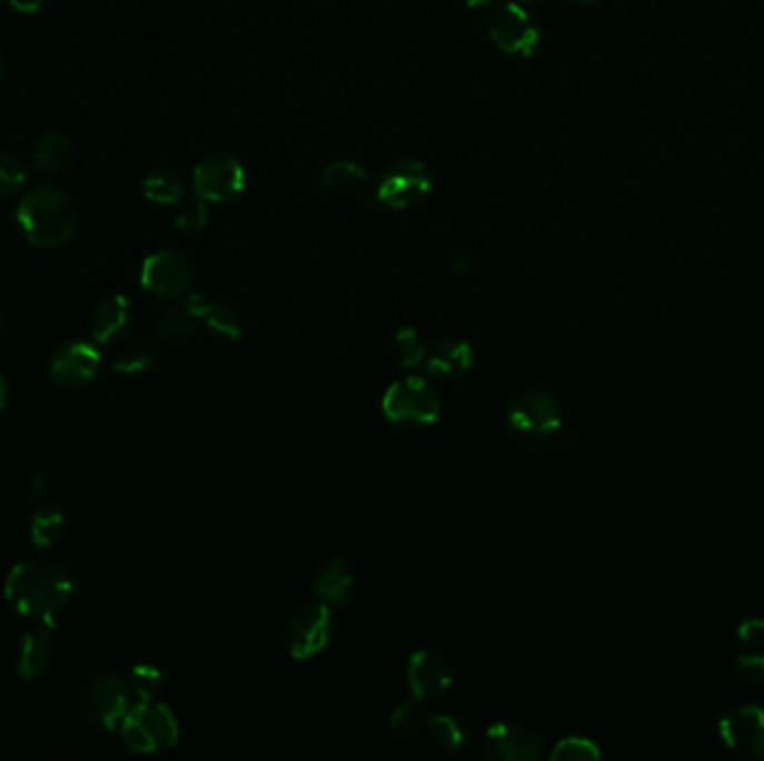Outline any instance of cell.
<instances>
[{"instance_id": "277c9868", "label": "cell", "mask_w": 764, "mask_h": 761, "mask_svg": "<svg viewBox=\"0 0 764 761\" xmlns=\"http://www.w3.org/2000/svg\"><path fill=\"white\" fill-rule=\"evenodd\" d=\"M334 632V608L325 601L309 603L300 608L296 614L289 617L282 641L287 645V652L296 661H307L316 654H320Z\"/></svg>"}, {"instance_id": "8fae6325", "label": "cell", "mask_w": 764, "mask_h": 761, "mask_svg": "<svg viewBox=\"0 0 764 761\" xmlns=\"http://www.w3.org/2000/svg\"><path fill=\"white\" fill-rule=\"evenodd\" d=\"M542 752L539 734L515 723H492L480 741V754L492 761H535Z\"/></svg>"}, {"instance_id": "7402d4cb", "label": "cell", "mask_w": 764, "mask_h": 761, "mask_svg": "<svg viewBox=\"0 0 764 761\" xmlns=\"http://www.w3.org/2000/svg\"><path fill=\"white\" fill-rule=\"evenodd\" d=\"M72 157V143L70 139L59 132V130H50L41 137V141L37 143V150H34V163L39 170L52 174V172H59L68 166Z\"/></svg>"}, {"instance_id": "ba28073f", "label": "cell", "mask_w": 764, "mask_h": 761, "mask_svg": "<svg viewBox=\"0 0 764 761\" xmlns=\"http://www.w3.org/2000/svg\"><path fill=\"white\" fill-rule=\"evenodd\" d=\"M195 282V269L179 250H159L141 267V287L157 298L183 296Z\"/></svg>"}, {"instance_id": "d4e9b609", "label": "cell", "mask_w": 764, "mask_h": 761, "mask_svg": "<svg viewBox=\"0 0 764 761\" xmlns=\"http://www.w3.org/2000/svg\"><path fill=\"white\" fill-rule=\"evenodd\" d=\"M320 181L331 192L349 194L367 183V172L356 161H334L323 170Z\"/></svg>"}, {"instance_id": "7a4b0ae2", "label": "cell", "mask_w": 764, "mask_h": 761, "mask_svg": "<svg viewBox=\"0 0 764 761\" xmlns=\"http://www.w3.org/2000/svg\"><path fill=\"white\" fill-rule=\"evenodd\" d=\"M23 234L39 248H57L72 239L79 226L77 206L57 188H34L28 192L17 210Z\"/></svg>"}, {"instance_id": "7c38bea8", "label": "cell", "mask_w": 764, "mask_h": 761, "mask_svg": "<svg viewBox=\"0 0 764 761\" xmlns=\"http://www.w3.org/2000/svg\"><path fill=\"white\" fill-rule=\"evenodd\" d=\"M101 356L88 342H72L54 351L50 360V376L59 387L83 389L101 376Z\"/></svg>"}, {"instance_id": "d6a6232c", "label": "cell", "mask_w": 764, "mask_h": 761, "mask_svg": "<svg viewBox=\"0 0 764 761\" xmlns=\"http://www.w3.org/2000/svg\"><path fill=\"white\" fill-rule=\"evenodd\" d=\"M206 201L197 197L181 206V210L175 214V228L181 232H199L206 226Z\"/></svg>"}, {"instance_id": "9a60e30c", "label": "cell", "mask_w": 764, "mask_h": 761, "mask_svg": "<svg viewBox=\"0 0 764 761\" xmlns=\"http://www.w3.org/2000/svg\"><path fill=\"white\" fill-rule=\"evenodd\" d=\"M132 327V307L128 298L112 296L103 300L92 316V338L97 344L121 342Z\"/></svg>"}, {"instance_id": "836d02e7", "label": "cell", "mask_w": 764, "mask_h": 761, "mask_svg": "<svg viewBox=\"0 0 764 761\" xmlns=\"http://www.w3.org/2000/svg\"><path fill=\"white\" fill-rule=\"evenodd\" d=\"M737 674L755 685H764V652H751L744 654L737 665H735Z\"/></svg>"}, {"instance_id": "e575fe53", "label": "cell", "mask_w": 764, "mask_h": 761, "mask_svg": "<svg viewBox=\"0 0 764 761\" xmlns=\"http://www.w3.org/2000/svg\"><path fill=\"white\" fill-rule=\"evenodd\" d=\"M737 637L742 643H746L748 648H757L764 645V621L762 619H751L744 621L737 630Z\"/></svg>"}, {"instance_id": "6da1fadb", "label": "cell", "mask_w": 764, "mask_h": 761, "mask_svg": "<svg viewBox=\"0 0 764 761\" xmlns=\"http://www.w3.org/2000/svg\"><path fill=\"white\" fill-rule=\"evenodd\" d=\"M72 594V581L63 568L50 561L17 565L6 579V599L23 617L41 625H54L57 614Z\"/></svg>"}, {"instance_id": "30bf717a", "label": "cell", "mask_w": 764, "mask_h": 761, "mask_svg": "<svg viewBox=\"0 0 764 761\" xmlns=\"http://www.w3.org/2000/svg\"><path fill=\"white\" fill-rule=\"evenodd\" d=\"M83 705L95 723L115 730L130 712V694L117 674L101 672L88 681L83 690Z\"/></svg>"}, {"instance_id": "83f0119b", "label": "cell", "mask_w": 764, "mask_h": 761, "mask_svg": "<svg viewBox=\"0 0 764 761\" xmlns=\"http://www.w3.org/2000/svg\"><path fill=\"white\" fill-rule=\"evenodd\" d=\"M599 757H602V750L597 748L595 741L586 737H566L557 741L550 752V759L555 761H591Z\"/></svg>"}, {"instance_id": "44dd1931", "label": "cell", "mask_w": 764, "mask_h": 761, "mask_svg": "<svg viewBox=\"0 0 764 761\" xmlns=\"http://www.w3.org/2000/svg\"><path fill=\"white\" fill-rule=\"evenodd\" d=\"M66 530V517L61 507L52 500H41L34 507V514L30 521V539L37 548H52Z\"/></svg>"}, {"instance_id": "f35d334b", "label": "cell", "mask_w": 764, "mask_h": 761, "mask_svg": "<svg viewBox=\"0 0 764 761\" xmlns=\"http://www.w3.org/2000/svg\"><path fill=\"white\" fill-rule=\"evenodd\" d=\"M570 3H575V6H593V3H597V0H570Z\"/></svg>"}, {"instance_id": "2e32d148", "label": "cell", "mask_w": 764, "mask_h": 761, "mask_svg": "<svg viewBox=\"0 0 764 761\" xmlns=\"http://www.w3.org/2000/svg\"><path fill=\"white\" fill-rule=\"evenodd\" d=\"M186 311L195 318L201 320L208 331L224 340H239L241 338V318L239 313L224 304V302H212L210 298L201 293H192L186 302Z\"/></svg>"}, {"instance_id": "d590c367", "label": "cell", "mask_w": 764, "mask_h": 761, "mask_svg": "<svg viewBox=\"0 0 764 761\" xmlns=\"http://www.w3.org/2000/svg\"><path fill=\"white\" fill-rule=\"evenodd\" d=\"M10 8H14L17 12H23V14H32V12H39L41 6L46 3V0H8Z\"/></svg>"}, {"instance_id": "74e56055", "label": "cell", "mask_w": 764, "mask_h": 761, "mask_svg": "<svg viewBox=\"0 0 764 761\" xmlns=\"http://www.w3.org/2000/svg\"><path fill=\"white\" fill-rule=\"evenodd\" d=\"M6 402H8V387H6L3 378H0V409L6 407Z\"/></svg>"}, {"instance_id": "5bb4252c", "label": "cell", "mask_w": 764, "mask_h": 761, "mask_svg": "<svg viewBox=\"0 0 764 761\" xmlns=\"http://www.w3.org/2000/svg\"><path fill=\"white\" fill-rule=\"evenodd\" d=\"M722 737L740 754L764 757V712L757 705H742L722 719Z\"/></svg>"}, {"instance_id": "d6986e66", "label": "cell", "mask_w": 764, "mask_h": 761, "mask_svg": "<svg viewBox=\"0 0 764 761\" xmlns=\"http://www.w3.org/2000/svg\"><path fill=\"white\" fill-rule=\"evenodd\" d=\"M474 364V349L458 338H445L427 358V373L436 378H454L467 373Z\"/></svg>"}, {"instance_id": "52a82bcc", "label": "cell", "mask_w": 764, "mask_h": 761, "mask_svg": "<svg viewBox=\"0 0 764 761\" xmlns=\"http://www.w3.org/2000/svg\"><path fill=\"white\" fill-rule=\"evenodd\" d=\"M507 422L515 431L533 438L546 440L562 429L564 415L557 400L546 391H522L507 409Z\"/></svg>"}, {"instance_id": "60d3db41", "label": "cell", "mask_w": 764, "mask_h": 761, "mask_svg": "<svg viewBox=\"0 0 764 761\" xmlns=\"http://www.w3.org/2000/svg\"><path fill=\"white\" fill-rule=\"evenodd\" d=\"M0 77H3V59H0Z\"/></svg>"}, {"instance_id": "8d00e7d4", "label": "cell", "mask_w": 764, "mask_h": 761, "mask_svg": "<svg viewBox=\"0 0 764 761\" xmlns=\"http://www.w3.org/2000/svg\"><path fill=\"white\" fill-rule=\"evenodd\" d=\"M460 6H465L472 12H478V10H487L492 6V0H460Z\"/></svg>"}, {"instance_id": "4dcf8cb0", "label": "cell", "mask_w": 764, "mask_h": 761, "mask_svg": "<svg viewBox=\"0 0 764 761\" xmlns=\"http://www.w3.org/2000/svg\"><path fill=\"white\" fill-rule=\"evenodd\" d=\"M155 356L146 349H126L112 360V369L123 376H137L152 369Z\"/></svg>"}, {"instance_id": "8992f818", "label": "cell", "mask_w": 764, "mask_h": 761, "mask_svg": "<svg viewBox=\"0 0 764 761\" xmlns=\"http://www.w3.org/2000/svg\"><path fill=\"white\" fill-rule=\"evenodd\" d=\"M492 43L513 57H533L539 48L542 32L535 17L519 3L500 6L487 28Z\"/></svg>"}, {"instance_id": "5b68a950", "label": "cell", "mask_w": 764, "mask_h": 761, "mask_svg": "<svg viewBox=\"0 0 764 761\" xmlns=\"http://www.w3.org/2000/svg\"><path fill=\"white\" fill-rule=\"evenodd\" d=\"M431 192V174L425 163L414 159H400L389 163L376 186L378 203L405 210L420 203Z\"/></svg>"}, {"instance_id": "603a6c76", "label": "cell", "mask_w": 764, "mask_h": 761, "mask_svg": "<svg viewBox=\"0 0 764 761\" xmlns=\"http://www.w3.org/2000/svg\"><path fill=\"white\" fill-rule=\"evenodd\" d=\"M143 194L152 203L170 206V203H179L183 199L186 186H183V179L175 170L161 168V170H152L143 179Z\"/></svg>"}, {"instance_id": "ab89813d", "label": "cell", "mask_w": 764, "mask_h": 761, "mask_svg": "<svg viewBox=\"0 0 764 761\" xmlns=\"http://www.w3.org/2000/svg\"><path fill=\"white\" fill-rule=\"evenodd\" d=\"M3 327H6V320H3V313H0V333H3Z\"/></svg>"}, {"instance_id": "4fadbf2b", "label": "cell", "mask_w": 764, "mask_h": 761, "mask_svg": "<svg viewBox=\"0 0 764 761\" xmlns=\"http://www.w3.org/2000/svg\"><path fill=\"white\" fill-rule=\"evenodd\" d=\"M452 670L447 661L429 650H418L407 661V688L411 699L427 703L443 699L452 688Z\"/></svg>"}, {"instance_id": "f546056e", "label": "cell", "mask_w": 764, "mask_h": 761, "mask_svg": "<svg viewBox=\"0 0 764 761\" xmlns=\"http://www.w3.org/2000/svg\"><path fill=\"white\" fill-rule=\"evenodd\" d=\"M423 725V717H420V701L416 699H407L403 701L389 717L387 728L391 734L396 737H411L420 730Z\"/></svg>"}, {"instance_id": "ac0fdd59", "label": "cell", "mask_w": 764, "mask_h": 761, "mask_svg": "<svg viewBox=\"0 0 764 761\" xmlns=\"http://www.w3.org/2000/svg\"><path fill=\"white\" fill-rule=\"evenodd\" d=\"M356 590V577L351 570V563L345 557L329 559L318 577L316 594L320 601H325L331 608H343L351 601Z\"/></svg>"}, {"instance_id": "e0dca14e", "label": "cell", "mask_w": 764, "mask_h": 761, "mask_svg": "<svg viewBox=\"0 0 764 761\" xmlns=\"http://www.w3.org/2000/svg\"><path fill=\"white\" fill-rule=\"evenodd\" d=\"M130 714L139 721V725L146 730L148 739L157 750L172 748L179 739V725L172 714V710L163 703L152 701H139V705L130 708Z\"/></svg>"}, {"instance_id": "f1b7e54d", "label": "cell", "mask_w": 764, "mask_h": 761, "mask_svg": "<svg viewBox=\"0 0 764 761\" xmlns=\"http://www.w3.org/2000/svg\"><path fill=\"white\" fill-rule=\"evenodd\" d=\"M28 181V166L14 152L0 150V194H14Z\"/></svg>"}, {"instance_id": "b9f144b4", "label": "cell", "mask_w": 764, "mask_h": 761, "mask_svg": "<svg viewBox=\"0 0 764 761\" xmlns=\"http://www.w3.org/2000/svg\"><path fill=\"white\" fill-rule=\"evenodd\" d=\"M522 3H537V0H522Z\"/></svg>"}, {"instance_id": "1f68e13d", "label": "cell", "mask_w": 764, "mask_h": 761, "mask_svg": "<svg viewBox=\"0 0 764 761\" xmlns=\"http://www.w3.org/2000/svg\"><path fill=\"white\" fill-rule=\"evenodd\" d=\"M163 685V677L155 665H137L132 672V690L139 701H152Z\"/></svg>"}, {"instance_id": "ffe728a7", "label": "cell", "mask_w": 764, "mask_h": 761, "mask_svg": "<svg viewBox=\"0 0 764 761\" xmlns=\"http://www.w3.org/2000/svg\"><path fill=\"white\" fill-rule=\"evenodd\" d=\"M52 661V628L43 625L39 632H28L21 641L17 674L23 681H37Z\"/></svg>"}, {"instance_id": "484cf974", "label": "cell", "mask_w": 764, "mask_h": 761, "mask_svg": "<svg viewBox=\"0 0 764 761\" xmlns=\"http://www.w3.org/2000/svg\"><path fill=\"white\" fill-rule=\"evenodd\" d=\"M391 351L403 369H414L427 358V347L414 327H400L391 340Z\"/></svg>"}, {"instance_id": "9c48e42d", "label": "cell", "mask_w": 764, "mask_h": 761, "mask_svg": "<svg viewBox=\"0 0 764 761\" xmlns=\"http://www.w3.org/2000/svg\"><path fill=\"white\" fill-rule=\"evenodd\" d=\"M197 197L204 201H230L246 186V170L239 159L226 152L201 159L192 174Z\"/></svg>"}, {"instance_id": "cb8c5ba5", "label": "cell", "mask_w": 764, "mask_h": 761, "mask_svg": "<svg viewBox=\"0 0 764 761\" xmlns=\"http://www.w3.org/2000/svg\"><path fill=\"white\" fill-rule=\"evenodd\" d=\"M425 728L429 732V739L436 743V748H440L447 754H458L467 745V734L463 725L449 714H431L425 721Z\"/></svg>"}, {"instance_id": "3957f363", "label": "cell", "mask_w": 764, "mask_h": 761, "mask_svg": "<svg viewBox=\"0 0 764 761\" xmlns=\"http://www.w3.org/2000/svg\"><path fill=\"white\" fill-rule=\"evenodd\" d=\"M383 413L400 429H425L440 418V398L423 378L396 380L383 395Z\"/></svg>"}, {"instance_id": "4316f807", "label": "cell", "mask_w": 764, "mask_h": 761, "mask_svg": "<svg viewBox=\"0 0 764 761\" xmlns=\"http://www.w3.org/2000/svg\"><path fill=\"white\" fill-rule=\"evenodd\" d=\"M195 331V318L183 309H168L157 322V338L161 342H181Z\"/></svg>"}]
</instances>
